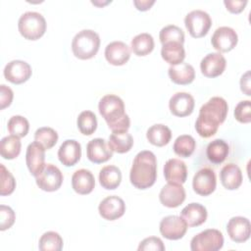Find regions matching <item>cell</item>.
<instances>
[{"label":"cell","instance_id":"d4e9b609","mask_svg":"<svg viewBox=\"0 0 251 251\" xmlns=\"http://www.w3.org/2000/svg\"><path fill=\"white\" fill-rule=\"evenodd\" d=\"M242 173L240 168L235 164L224 166L220 173V179L223 186L228 190L237 189L242 183Z\"/></svg>","mask_w":251,"mask_h":251},{"label":"cell","instance_id":"f546056e","mask_svg":"<svg viewBox=\"0 0 251 251\" xmlns=\"http://www.w3.org/2000/svg\"><path fill=\"white\" fill-rule=\"evenodd\" d=\"M229 153L228 144L223 139H215L211 141L206 149V155L210 162L214 164L223 163Z\"/></svg>","mask_w":251,"mask_h":251},{"label":"cell","instance_id":"ba28073f","mask_svg":"<svg viewBox=\"0 0 251 251\" xmlns=\"http://www.w3.org/2000/svg\"><path fill=\"white\" fill-rule=\"evenodd\" d=\"M63 179L62 172L53 164H45L43 169L35 176L37 186L47 192L58 190L63 183Z\"/></svg>","mask_w":251,"mask_h":251},{"label":"cell","instance_id":"7a4b0ae2","mask_svg":"<svg viewBox=\"0 0 251 251\" xmlns=\"http://www.w3.org/2000/svg\"><path fill=\"white\" fill-rule=\"evenodd\" d=\"M157 178V159L153 152L143 150L136 154L129 172V179L138 189L152 186Z\"/></svg>","mask_w":251,"mask_h":251},{"label":"cell","instance_id":"7dc6e473","mask_svg":"<svg viewBox=\"0 0 251 251\" xmlns=\"http://www.w3.org/2000/svg\"><path fill=\"white\" fill-rule=\"evenodd\" d=\"M155 3L154 0H134L133 4L139 11H147Z\"/></svg>","mask_w":251,"mask_h":251},{"label":"cell","instance_id":"e0dca14e","mask_svg":"<svg viewBox=\"0 0 251 251\" xmlns=\"http://www.w3.org/2000/svg\"><path fill=\"white\" fill-rule=\"evenodd\" d=\"M226 66V58L220 52L207 54L200 63L201 73L207 77H217L221 75Z\"/></svg>","mask_w":251,"mask_h":251},{"label":"cell","instance_id":"d590c367","mask_svg":"<svg viewBox=\"0 0 251 251\" xmlns=\"http://www.w3.org/2000/svg\"><path fill=\"white\" fill-rule=\"evenodd\" d=\"M76 125L79 131L84 135H91L97 128V119L93 112L82 111L76 120Z\"/></svg>","mask_w":251,"mask_h":251},{"label":"cell","instance_id":"9c48e42d","mask_svg":"<svg viewBox=\"0 0 251 251\" xmlns=\"http://www.w3.org/2000/svg\"><path fill=\"white\" fill-rule=\"evenodd\" d=\"M160 232L169 240H177L184 236L187 230V224L185 221L176 215H170L163 218L160 222Z\"/></svg>","mask_w":251,"mask_h":251},{"label":"cell","instance_id":"d6a6232c","mask_svg":"<svg viewBox=\"0 0 251 251\" xmlns=\"http://www.w3.org/2000/svg\"><path fill=\"white\" fill-rule=\"evenodd\" d=\"M22 148L20 137L16 135H8L0 141V154L6 160H12L19 156Z\"/></svg>","mask_w":251,"mask_h":251},{"label":"cell","instance_id":"f1b7e54d","mask_svg":"<svg viewBox=\"0 0 251 251\" xmlns=\"http://www.w3.org/2000/svg\"><path fill=\"white\" fill-rule=\"evenodd\" d=\"M146 137L151 144L162 147L170 142L172 138V131L167 126L163 124H156L147 129Z\"/></svg>","mask_w":251,"mask_h":251},{"label":"cell","instance_id":"8d00e7d4","mask_svg":"<svg viewBox=\"0 0 251 251\" xmlns=\"http://www.w3.org/2000/svg\"><path fill=\"white\" fill-rule=\"evenodd\" d=\"M34 141L40 143L45 149H51L58 141L57 131L49 126H42L34 132Z\"/></svg>","mask_w":251,"mask_h":251},{"label":"cell","instance_id":"30bf717a","mask_svg":"<svg viewBox=\"0 0 251 251\" xmlns=\"http://www.w3.org/2000/svg\"><path fill=\"white\" fill-rule=\"evenodd\" d=\"M238 36L236 31L229 26L218 27L211 38L212 46L221 52H229L237 44Z\"/></svg>","mask_w":251,"mask_h":251},{"label":"cell","instance_id":"44dd1931","mask_svg":"<svg viewBox=\"0 0 251 251\" xmlns=\"http://www.w3.org/2000/svg\"><path fill=\"white\" fill-rule=\"evenodd\" d=\"M81 157V146L75 139H67L63 141L58 150L59 161L66 167L75 165Z\"/></svg>","mask_w":251,"mask_h":251},{"label":"cell","instance_id":"5bb4252c","mask_svg":"<svg viewBox=\"0 0 251 251\" xmlns=\"http://www.w3.org/2000/svg\"><path fill=\"white\" fill-rule=\"evenodd\" d=\"M226 231L230 239L236 243H242L249 239L251 234L250 221L241 216L232 217L226 225Z\"/></svg>","mask_w":251,"mask_h":251},{"label":"cell","instance_id":"60d3db41","mask_svg":"<svg viewBox=\"0 0 251 251\" xmlns=\"http://www.w3.org/2000/svg\"><path fill=\"white\" fill-rule=\"evenodd\" d=\"M234 118L242 124L251 122V101L242 100L238 102L234 109Z\"/></svg>","mask_w":251,"mask_h":251},{"label":"cell","instance_id":"7bdbcfd3","mask_svg":"<svg viewBox=\"0 0 251 251\" xmlns=\"http://www.w3.org/2000/svg\"><path fill=\"white\" fill-rule=\"evenodd\" d=\"M138 251H164L165 245L161 238L156 236H150L144 238L142 241H140L138 248Z\"/></svg>","mask_w":251,"mask_h":251},{"label":"cell","instance_id":"f35d334b","mask_svg":"<svg viewBox=\"0 0 251 251\" xmlns=\"http://www.w3.org/2000/svg\"><path fill=\"white\" fill-rule=\"evenodd\" d=\"M8 130L11 134L16 135L18 137H24L27 134L29 129V123L26 118L16 115L10 118L7 125Z\"/></svg>","mask_w":251,"mask_h":251},{"label":"cell","instance_id":"603a6c76","mask_svg":"<svg viewBox=\"0 0 251 251\" xmlns=\"http://www.w3.org/2000/svg\"><path fill=\"white\" fill-rule=\"evenodd\" d=\"M207 209L200 203H189L180 212V217L185 221L187 226H198L207 220Z\"/></svg>","mask_w":251,"mask_h":251},{"label":"cell","instance_id":"8fae6325","mask_svg":"<svg viewBox=\"0 0 251 251\" xmlns=\"http://www.w3.org/2000/svg\"><path fill=\"white\" fill-rule=\"evenodd\" d=\"M217 185V178L215 172L210 168L200 169L193 176L192 187L193 190L201 195L208 196L215 191Z\"/></svg>","mask_w":251,"mask_h":251},{"label":"cell","instance_id":"d6986e66","mask_svg":"<svg viewBox=\"0 0 251 251\" xmlns=\"http://www.w3.org/2000/svg\"><path fill=\"white\" fill-rule=\"evenodd\" d=\"M86 155L89 161L95 164H101L110 160L113 151L103 138L91 139L86 145Z\"/></svg>","mask_w":251,"mask_h":251},{"label":"cell","instance_id":"f6af8a7d","mask_svg":"<svg viewBox=\"0 0 251 251\" xmlns=\"http://www.w3.org/2000/svg\"><path fill=\"white\" fill-rule=\"evenodd\" d=\"M224 4L230 13L238 14L244 10L247 0H225Z\"/></svg>","mask_w":251,"mask_h":251},{"label":"cell","instance_id":"b9f144b4","mask_svg":"<svg viewBox=\"0 0 251 251\" xmlns=\"http://www.w3.org/2000/svg\"><path fill=\"white\" fill-rule=\"evenodd\" d=\"M0 229L6 230L10 228L16 220V215L13 209L6 205H0Z\"/></svg>","mask_w":251,"mask_h":251},{"label":"cell","instance_id":"4316f807","mask_svg":"<svg viewBox=\"0 0 251 251\" xmlns=\"http://www.w3.org/2000/svg\"><path fill=\"white\" fill-rule=\"evenodd\" d=\"M122 181L121 170L114 166L109 165L102 168L99 172V182L101 186L108 190L116 189Z\"/></svg>","mask_w":251,"mask_h":251},{"label":"cell","instance_id":"83f0119b","mask_svg":"<svg viewBox=\"0 0 251 251\" xmlns=\"http://www.w3.org/2000/svg\"><path fill=\"white\" fill-rule=\"evenodd\" d=\"M161 56L171 66L182 63L185 58V50L183 44L178 42H167L163 44L161 49Z\"/></svg>","mask_w":251,"mask_h":251},{"label":"cell","instance_id":"ac0fdd59","mask_svg":"<svg viewBox=\"0 0 251 251\" xmlns=\"http://www.w3.org/2000/svg\"><path fill=\"white\" fill-rule=\"evenodd\" d=\"M194 98L187 92H176L169 101V108L173 115L176 117L189 116L194 109Z\"/></svg>","mask_w":251,"mask_h":251},{"label":"cell","instance_id":"1f68e13d","mask_svg":"<svg viewBox=\"0 0 251 251\" xmlns=\"http://www.w3.org/2000/svg\"><path fill=\"white\" fill-rule=\"evenodd\" d=\"M154 38L147 32H142L135 35L130 42L132 52L137 56H146L154 49Z\"/></svg>","mask_w":251,"mask_h":251},{"label":"cell","instance_id":"ee69618b","mask_svg":"<svg viewBox=\"0 0 251 251\" xmlns=\"http://www.w3.org/2000/svg\"><path fill=\"white\" fill-rule=\"evenodd\" d=\"M13 97H14L13 90L9 86L5 84H1L0 85V109L3 110L6 107L10 106L13 101Z\"/></svg>","mask_w":251,"mask_h":251},{"label":"cell","instance_id":"5b68a950","mask_svg":"<svg viewBox=\"0 0 251 251\" xmlns=\"http://www.w3.org/2000/svg\"><path fill=\"white\" fill-rule=\"evenodd\" d=\"M18 28L25 39L37 40L46 31V21L40 13L28 11L20 17Z\"/></svg>","mask_w":251,"mask_h":251},{"label":"cell","instance_id":"7c38bea8","mask_svg":"<svg viewBox=\"0 0 251 251\" xmlns=\"http://www.w3.org/2000/svg\"><path fill=\"white\" fill-rule=\"evenodd\" d=\"M3 74L8 81L14 84H21L31 76L32 70L28 63L22 60H13L5 66Z\"/></svg>","mask_w":251,"mask_h":251},{"label":"cell","instance_id":"e575fe53","mask_svg":"<svg viewBox=\"0 0 251 251\" xmlns=\"http://www.w3.org/2000/svg\"><path fill=\"white\" fill-rule=\"evenodd\" d=\"M38 248L41 251H61L63 238L56 231H46L39 238Z\"/></svg>","mask_w":251,"mask_h":251},{"label":"cell","instance_id":"ffe728a7","mask_svg":"<svg viewBox=\"0 0 251 251\" xmlns=\"http://www.w3.org/2000/svg\"><path fill=\"white\" fill-rule=\"evenodd\" d=\"M105 58L113 66L125 65L130 57V49L123 41L110 42L105 48Z\"/></svg>","mask_w":251,"mask_h":251},{"label":"cell","instance_id":"3957f363","mask_svg":"<svg viewBox=\"0 0 251 251\" xmlns=\"http://www.w3.org/2000/svg\"><path fill=\"white\" fill-rule=\"evenodd\" d=\"M98 110L112 132H126L128 130L130 120L125 112V104L121 97L115 94L103 96L99 101Z\"/></svg>","mask_w":251,"mask_h":251},{"label":"cell","instance_id":"8992f818","mask_svg":"<svg viewBox=\"0 0 251 251\" xmlns=\"http://www.w3.org/2000/svg\"><path fill=\"white\" fill-rule=\"evenodd\" d=\"M223 245V233L216 228L205 229L194 235L190 241L192 251H218Z\"/></svg>","mask_w":251,"mask_h":251},{"label":"cell","instance_id":"836d02e7","mask_svg":"<svg viewBox=\"0 0 251 251\" xmlns=\"http://www.w3.org/2000/svg\"><path fill=\"white\" fill-rule=\"evenodd\" d=\"M196 147L195 139L189 134H181L174 142V152L182 158H188L192 155Z\"/></svg>","mask_w":251,"mask_h":251},{"label":"cell","instance_id":"ab89813d","mask_svg":"<svg viewBox=\"0 0 251 251\" xmlns=\"http://www.w3.org/2000/svg\"><path fill=\"white\" fill-rule=\"evenodd\" d=\"M1 168V187L0 194L2 196L10 195L14 192L16 188V180L13 175L5 168L3 164L0 165Z\"/></svg>","mask_w":251,"mask_h":251},{"label":"cell","instance_id":"277c9868","mask_svg":"<svg viewBox=\"0 0 251 251\" xmlns=\"http://www.w3.org/2000/svg\"><path fill=\"white\" fill-rule=\"evenodd\" d=\"M100 47V37L92 29H82L73 38L72 51L74 55L80 60L93 58Z\"/></svg>","mask_w":251,"mask_h":251},{"label":"cell","instance_id":"6da1fadb","mask_svg":"<svg viewBox=\"0 0 251 251\" xmlns=\"http://www.w3.org/2000/svg\"><path fill=\"white\" fill-rule=\"evenodd\" d=\"M227 111V102L223 97L214 96L210 98L199 110L195 123L197 133L204 138L213 136L217 132L219 126L225 122Z\"/></svg>","mask_w":251,"mask_h":251},{"label":"cell","instance_id":"9a60e30c","mask_svg":"<svg viewBox=\"0 0 251 251\" xmlns=\"http://www.w3.org/2000/svg\"><path fill=\"white\" fill-rule=\"evenodd\" d=\"M160 202L168 208H176L185 200V190L182 184L168 182L159 193Z\"/></svg>","mask_w":251,"mask_h":251},{"label":"cell","instance_id":"52a82bcc","mask_svg":"<svg viewBox=\"0 0 251 251\" xmlns=\"http://www.w3.org/2000/svg\"><path fill=\"white\" fill-rule=\"evenodd\" d=\"M184 25L192 37L200 38L208 33L212 25V20L207 12L193 10L185 16Z\"/></svg>","mask_w":251,"mask_h":251},{"label":"cell","instance_id":"2e32d148","mask_svg":"<svg viewBox=\"0 0 251 251\" xmlns=\"http://www.w3.org/2000/svg\"><path fill=\"white\" fill-rule=\"evenodd\" d=\"M45 148L38 142L33 141L28 144L25 152V163L32 176L37 174L45 166Z\"/></svg>","mask_w":251,"mask_h":251},{"label":"cell","instance_id":"cb8c5ba5","mask_svg":"<svg viewBox=\"0 0 251 251\" xmlns=\"http://www.w3.org/2000/svg\"><path fill=\"white\" fill-rule=\"evenodd\" d=\"M72 186L78 194H89L95 186L93 174L86 169H79L75 171L72 176Z\"/></svg>","mask_w":251,"mask_h":251},{"label":"cell","instance_id":"484cf974","mask_svg":"<svg viewBox=\"0 0 251 251\" xmlns=\"http://www.w3.org/2000/svg\"><path fill=\"white\" fill-rule=\"evenodd\" d=\"M171 80L176 84H189L195 78V70L188 63H180L178 65L170 66L168 70Z\"/></svg>","mask_w":251,"mask_h":251},{"label":"cell","instance_id":"bcb514c9","mask_svg":"<svg viewBox=\"0 0 251 251\" xmlns=\"http://www.w3.org/2000/svg\"><path fill=\"white\" fill-rule=\"evenodd\" d=\"M240 88L241 91L244 92L246 95L250 96V72L247 71L240 78Z\"/></svg>","mask_w":251,"mask_h":251},{"label":"cell","instance_id":"4fadbf2b","mask_svg":"<svg viewBox=\"0 0 251 251\" xmlns=\"http://www.w3.org/2000/svg\"><path fill=\"white\" fill-rule=\"evenodd\" d=\"M98 211L103 219L107 221H115L124 216L126 212V204L121 197L110 195L100 202Z\"/></svg>","mask_w":251,"mask_h":251},{"label":"cell","instance_id":"74e56055","mask_svg":"<svg viewBox=\"0 0 251 251\" xmlns=\"http://www.w3.org/2000/svg\"><path fill=\"white\" fill-rule=\"evenodd\" d=\"M159 38L162 44H165L167 42H178L183 44L184 32L177 25H168L160 30Z\"/></svg>","mask_w":251,"mask_h":251},{"label":"cell","instance_id":"4dcf8cb0","mask_svg":"<svg viewBox=\"0 0 251 251\" xmlns=\"http://www.w3.org/2000/svg\"><path fill=\"white\" fill-rule=\"evenodd\" d=\"M108 145L113 152L124 154L131 149L133 145V138L127 131L112 132L109 136Z\"/></svg>","mask_w":251,"mask_h":251},{"label":"cell","instance_id":"7402d4cb","mask_svg":"<svg viewBox=\"0 0 251 251\" xmlns=\"http://www.w3.org/2000/svg\"><path fill=\"white\" fill-rule=\"evenodd\" d=\"M164 176L168 182L182 184L187 177V168L183 161L172 158L164 165Z\"/></svg>","mask_w":251,"mask_h":251}]
</instances>
